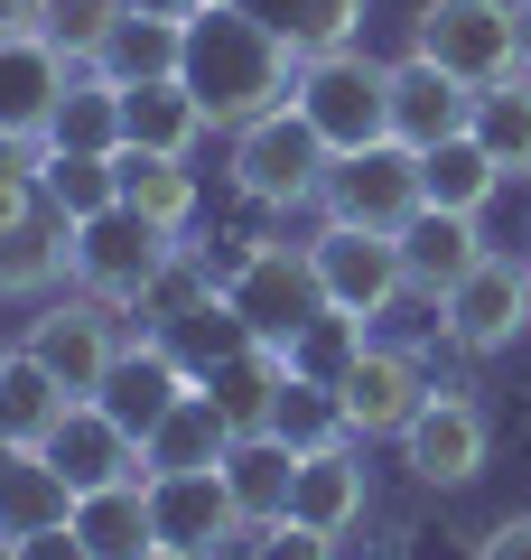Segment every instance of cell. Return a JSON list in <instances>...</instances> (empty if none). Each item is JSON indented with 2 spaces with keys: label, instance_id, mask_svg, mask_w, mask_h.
Listing matches in <instances>:
<instances>
[{
  "label": "cell",
  "instance_id": "obj_36",
  "mask_svg": "<svg viewBox=\"0 0 531 560\" xmlns=\"http://www.w3.org/2000/svg\"><path fill=\"white\" fill-rule=\"evenodd\" d=\"M374 346V327L364 318H345V308H317L308 327L290 337V374H308V383H345V364Z\"/></svg>",
  "mask_w": 531,
  "mask_h": 560
},
{
  "label": "cell",
  "instance_id": "obj_34",
  "mask_svg": "<svg viewBox=\"0 0 531 560\" xmlns=\"http://www.w3.org/2000/svg\"><path fill=\"white\" fill-rule=\"evenodd\" d=\"M47 206H57L66 224L103 215V206H121V168L103 160V150H47Z\"/></svg>",
  "mask_w": 531,
  "mask_h": 560
},
{
  "label": "cell",
  "instance_id": "obj_1",
  "mask_svg": "<svg viewBox=\"0 0 531 560\" xmlns=\"http://www.w3.org/2000/svg\"><path fill=\"white\" fill-rule=\"evenodd\" d=\"M177 84L205 103V121H215V131H243V121H261V113H280V103H290L298 57L252 20V10H243V0H205L197 20H187Z\"/></svg>",
  "mask_w": 531,
  "mask_h": 560
},
{
  "label": "cell",
  "instance_id": "obj_20",
  "mask_svg": "<svg viewBox=\"0 0 531 560\" xmlns=\"http://www.w3.org/2000/svg\"><path fill=\"white\" fill-rule=\"evenodd\" d=\"M47 458H57L66 477H75V495H84V486H121V477H150L140 440L121 430L113 411H103V401H75V411H66V430L47 440Z\"/></svg>",
  "mask_w": 531,
  "mask_h": 560
},
{
  "label": "cell",
  "instance_id": "obj_26",
  "mask_svg": "<svg viewBox=\"0 0 531 560\" xmlns=\"http://www.w3.org/2000/svg\"><path fill=\"white\" fill-rule=\"evenodd\" d=\"M113 168H121V206H131V215L168 224V234L197 224V168L177 160V150H140V140H121Z\"/></svg>",
  "mask_w": 531,
  "mask_h": 560
},
{
  "label": "cell",
  "instance_id": "obj_6",
  "mask_svg": "<svg viewBox=\"0 0 531 560\" xmlns=\"http://www.w3.org/2000/svg\"><path fill=\"white\" fill-rule=\"evenodd\" d=\"M429 206L420 187V150L401 140H374V150H345L317 187V215L327 224H354V234H411V215Z\"/></svg>",
  "mask_w": 531,
  "mask_h": 560
},
{
  "label": "cell",
  "instance_id": "obj_9",
  "mask_svg": "<svg viewBox=\"0 0 531 560\" xmlns=\"http://www.w3.org/2000/svg\"><path fill=\"white\" fill-rule=\"evenodd\" d=\"M308 261H317V290L327 308L345 318H392V300H411V271H401V234H354V224H317L308 234Z\"/></svg>",
  "mask_w": 531,
  "mask_h": 560
},
{
  "label": "cell",
  "instance_id": "obj_7",
  "mask_svg": "<svg viewBox=\"0 0 531 560\" xmlns=\"http://www.w3.org/2000/svg\"><path fill=\"white\" fill-rule=\"evenodd\" d=\"M224 308L243 318V337H261V346H290L298 327L327 308V290H317V261H308V243H252V253L224 271Z\"/></svg>",
  "mask_w": 531,
  "mask_h": 560
},
{
  "label": "cell",
  "instance_id": "obj_32",
  "mask_svg": "<svg viewBox=\"0 0 531 560\" xmlns=\"http://www.w3.org/2000/svg\"><path fill=\"white\" fill-rule=\"evenodd\" d=\"M243 10H252L290 57H317V47L364 38V0H243Z\"/></svg>",
  "mask_w": 531,
  "mask_h": 560
},
{
  "label": "cell",
  "instance_id": "obj_40",
  "mask_svg": "<svg viewBox=\"0 0 531 560\" xmlns=\"http://www.w3.org/2000/svg\"><path fill=\"white\" fill-rule=\"evenodd\" d=\"M475 560H531V514H504L485 541H475Z\"/></svg>",
  "mask_w": 531,
  "mask_h": 560
},
{
  "label": "cell",
  "instance_id": "obj_47",
  "mask_svg": "<svg viewBox=\"0 0 531 560\" xmlns=\"http://www.w3.org/2000/svg\"><path fill=\"white\" fill-rule=\"evenodd\" d=\"M522 178H531V168H522Z\"/></svg>",
  "mask_w": 531,
  "mask_h": 560
},
{
  "label": "cell",
  "instance_id": "obj_38",
  "mask_svg": "<svg viewBox=\"0 0 531 560\" xmlns=\"http://www.w3.org/2000/svg\"><path fill=\"white\" fill-rule=\"evenodd\" d=\"M243 560H335V541L280 514V523H252V533H243Z\"/></svg>",
  "mask_w": 531,
  "mask_h": 560
},
{
  "label": "cell",
  "instance_id": "obj_3",
  "mask_svg": "<svg viewBox=\"0 0 531 560\" xmlns=\"http://www.w3.org/2000/svg\"><path fill=\"white\" fill-rule=\"evenodd\" d=\"M327 168H335V150L308 131L298 103H280V113H261V121H243V131H234V187H243L252 206H271V215L317 206Z\"/></svg>",
  "mask_w": 531,
  "mask_h": 560
},
{
  "label": "cell",
  "instance_id": "obj_18",
  "mask_svg": "<svg viewBox=\"0 0 531 560\" xmlns=\"http://www.w3.org/2000/svg\"><path fill=\"white\" fill-rule=\"evenodd\" d=\"M364 504H374V486H364V440H335V448H308L290 477V523H308V533H354L364 523Z\"/></svg>",
  "mask_w": 531,
  "mask_h": 560
},
{
  "label": "cell",
  "instance_id": "obj_31",
  "mask_svg": "<svg viewBox=\"0 0 531 560\" xmlns=\"http://www.w3.org/2000/svg\"><path fill=\"white\" fill-rule=\"evenodd\" d=\"M121 121H131L140 150H177V160H187V150L215 131V121H205V103L187 94L177 75H158V84H121Z\"/></svg>",
  "mask_w": 531,
  "mask_h": 560
},
{
  "label": "cell",
  "instance_id": "obj_27",
  "mask_svg": "<svg viewBox=\"0 0 531 560\" xmlns=\"http://www.w3.org/2000/svg\"><path fill=\"white\" fill-rule=\"evenodd\" d=\"M197 383L224 401V420H234V430H271V401H280V383H290V346L243 337L234 355H215V374H197Z\"/></svg>",
  "mask_w": 531,
  "mask_h": 560
},
{
  "label": "cell",
  "instance_id": "obj_2",
  "mask_svg": "<svg viewBox=\"0 0 531 560\" xmlns=\"http://www.w3.org/2000/svg\"><path fill=\"white\" fill-rule=\"evenodd\" d=\"M290 103L308 113V131L327 140L335 160H345V150H374V140H392V66H382V57H364V38L298 57Z\"/></svg>",
  "mask_w": 531,
  "mask_h": 560
},
{
  "label": "cell",
  "instance_id": "obj_29",
  "mask_svg": "<svg viewBox=\"0 0 531 560\" xmlns=\"http://www.w3.org/2000/svg\"><path fill=\"white\" fill-rule=\"evenodd\" d=\"M504 178H512V168L494 160L475 131H457V140H438V150H420V187H429V206H448V215H485Z\"/></svg>",
  "mask_w": 531,
  "mask_h": 560
},
{
  "label": "cell",
  "instance_id": "obj_46",
  "mask_svg": "<svg viewBox=\"0 0 531 560\" xmlns=\"http://www.w3.org/2000/svg\"><path fill=\"white\" fill-rule=\"evenodd\" d=\"M0 355H10V346H0Z\"/></svg>",
  "mask_w": 531,
  "mask_h": 560
},
{
  "label": "cell",
  "instance_id": "obj_8",
  "mask_svg": "<svg viewBox=\"0 0 531 560\" xmlns=\"http://www.w3.org/2000/svg\"><path fill=\"white\" fill-rule=\"evenodd\" d=\"M113 318H121V308H113V300H94V290H57V300H38V318H28V337H20V346H28V355H38L75 401H94V393H103V374L121 364V346H131Z\"/></svg>",
  "mask_w": 531,
  "mask_h": 560
},
{
  "label": "cell",
  "instance_id": "obj_35",
  "mask_svg": "<svg viewBox=\"0 0 531 560\" xmlns=\"http://www.w3.org/2000/svg\"><path fill=\"white\" fill-rule=\"evenodd\" d=\"M467 131L485 140V150H494L504 168H531V66L475 94V121H467Z\"/></svg>",
  "mask_w": 531,
  "mask_h": 560
},
{
  "label": "cell",
  "instance_id": "obj_16",
  "mask_svg": "<svg viewBox=\"0 0 531 560\" xmlns=\"http://www.w3.org/2000/svg\"><path fill=\"white\" fill-rule=\"evenodd\" d=\"M475 121V84H457L448 66H429L411 47V57L392 66V140L401 150H438V140H457Z\"/></svg>",
  "mask_w": 531,
  "mask_h": 560
},
{
  "label": "cell",
  "instance_id": "obj_13",
  "mask_svg": "<svg viewBox=\"0 0 531 560\" xmlns=\"http://www.w3.org/2000/svg\"><path fill=\"white\" fill-rule=\"evenodd\" d=\"M150 514L168 551H197L215 560L224 541H243V504L224 486V467H177V477H150Z\"/></svg>",
  "mask_w": 531,
  "mask_h": 560
},
{
  "label": "cell",
  "instance_id": "obj_10",
  "mask_svg": "<svg viewBox=\"0 0 531 560\" xmlns=\"http://www.w3.org/2000/svg\"><path fill=\"white\" fill-rule=\"evenodd\" d=\"M401 467H411L420 486H475L494 458V430H485V401L457 393V383H429V401L411 411V430H401Z\"/></svg>",
  "mask_w": 531,
  "mask_h": 560
},
{
  "label": "cell",
  "instance_id": "obj_23",
  "mask_svg": "<svg viewBox=\"0 0 531 560\" xmlns=\"http://www.w3.org/2000/svg\"><path fill=\"white\" fill-rule=\"evenodd\" d=\"M66 411H75V393H66L28 346H10V355H0V448H47L66 430Z\"/></svg>",
  "mask_w": 531,
  "mask_h": 560
},
{
  "label": "cell",
  "instance_id": "obj_4",
  "mask_svg": "<svg viewBox=\"0 0 531 560\" xmlns=\"http://www.w3.org/2000/svg\"><path fill=\"white\" fill-rule=\"evenodd\" d=\"M411 47L429 66H448L457 84L485 94V84L522 75V10H512V0H420Z\"/></svg>",
  "mask_w": 531,
  "mask_h": 560
},
{
  "label": "cell",
  "instance_id": "obj_24",
  "mask_svg": "<svg viewBox=\"0 0 531 560\" xmlns=\"http://www.w3.org/2000/svg\"><path fill=\"white\" fill-rule=\"evenodd\" d=\"M75 533L94 560H150L158 551V514H150V477H121V486H84L75 495Z\"/></svg>",
  "mask_w": 531,
  "mask_h": 560
},
{
  "label": "cell",
  "instance_id": "obj_33",
  "mask_svg": "<svg viewBox=\"0 0 531 560\" xmlns=\"http://www.w3.org/2000/svg\"><path fill=\"white\" fill-rule=\"evenodd\" d=\"M271 430L308 458V448H335V440H354V420H345V401H335V383H308V374H290L280 383V401H271Z\"/></svg>",
  "mask_w": 531,
  "mask_h": 560
},
{
  "label": "cell",
  "instance_id": "obj_21",
  "mask_svg": "<svg viewBox=\"0 0 531 560\" xmlns=\"http://www.w3.org/2000/svg\"><path fill=\"white\" fill-rule=\"evenodd\" d=\"M47 523H75V477L47 448H0V541H28Z\"/></svg>",
  "mask_w": 531,
  "mask_h": 560
},
{
  "label": "cell",
  "instance_id": "obj_22",
  "mask_svg": "<svg viewBox=\"0 0 531 560\" xmlns=\"http://www.w3.org/2000/svg\"><path fill=\"white\" fill-rule=\"evenodd\" d=\"M57 280H75V224L57 206L0 224V300H57Z\"/></svg>",
  "mask_w": 531,
  "mask_h": 560
},
{
  "label": "cell",
  "instance_id": "obj_37",
  "mask_svg": "<svg viewBox=\"0 0 531 560\" xmlns=\"http://www.w3.org/2000/svg\"><path fill=\"white\" fill-rule=\"evenodd\" d=\"M47 215V140H10L0 131V224Z\"/></svg>",
  "mask_w": 531,
  "mask_h": 560
},
{
  "label": "cell",
  "instance_id": "obj_5",
  "mask_svg": "<svg viewBox=\"0 0 531 560\" xmlns=\"http://www.w3.org/2000/svg\"><path fill=\"white\" fill-rule=\"evenodd\" d=\"M177 253H187V234L131 215V206H103V215L75 224V290H94V300H113V308H140Z\"/></svg>",
  "mask_w": 531,
  "mask_h": 560
},
{
  "label": "cell",
  "instance_id": "obj_44",
  "mask_svg": "<svg viewBox=\"0 0 531 560\" xmlns=\"http://www.w3.org/2000/svg\"><path fill=\"white\" fill-rule=\"evenodd\" d=\"M150 560H197V551H168V541H158V551H150Z\"/></svg>",
  "mask_w": 531,
  "mask_h": 560
},
{
  "label": "cell",
  "instance_id": "obj_43",
  "mask_svg": "<svg viewBox=\"0 0 531 560\" xmlns=\"http://www.w3.org/2000/svg\"><path fill=\"white\" fill-rule=\"evenodd\" d=\"M512 10H522V66H531V0H512Z\"/></svg>",
  "mask_w": 531,
  "mask_h": 560
},
{
  "label": "cell",
  "instance_id": "obj_39",
  "mask_svg": "<svg viewBox=\"0 0 531 560\" xmlns=\"http://www.w3.org/2000/svg\"><path fill=\"white\" fill-rule=\"evenodd\" d=\"M20 560H94V551H84L75 523H47V533H28V541H20Z\"/></svg>",
  "mask_w": 531,
  "mask_h": 560
},
{
  "label": "cell",
  "instance_id": "obj_14",
  "mask_svg": "<svg viewBox=\"0 0 531 560\" xmlns=\"http://www.w3.org/2000/svg\"><path fill=\"white\" fill-rule=\"evenodd\" d=\"M335 401H345L354 440H401L411 411L429 401V374H420V355H401V346H364V355L345 364V383H335Z\"/></svg>",
  "mask_w": 531,
  "mask_h": 560
},
{
  "label": "cell",
  "instance_id": "obj_25",
  "mask_svg": "<svg viewBox=\"0 0 531 560\" xmlns=\"http://www.w3.org/2000/svg\"><path fill=\"white\" fill-rule=\"evenodd\" d=\"M234 440H243V430L224 420V401L197 383V393H187V401L150 430V448H140V458H150V477H177V467H224V458H234Z\"/></svg>",
  "mask_w": 531,
  "mask_h": 560
},
{
  "label": "cell",
  "instance_id": "obj_42",
  "mask_svg": "<svg viewBox=\"0 0 531 560\" xmlns=\"http://www.w3.org/2000/svg\"><path fill=\"white\" fill-rule=\"evenodd\" d=\"M131 10H158V20H197L205 0H131Z\"/></svg>",
  "mask_w": 531,
  "mask_h": 560
},
{
  "label": "cell",
  "instance_id": "obj_15",
  "mask_svg": "<svg viewBox=\"0 0 531 560\" xmlns=\"http://www.w3.org/2000/svg\"><path fill=\"white\" fill-rule=\"evenodd\" d=\"M187 393H197V374L168 355V337H140V346H121V364L103 374V393H94V401L121 420V430H131L140 448H150V430H158V420H168Z\"/></svg>",
  "mask_w": 531,
  "mask_h": 560
},
{
  "label": "cell",
  "instance_id": "obj_11",
  "mask_svg": "<svg viewBox=\"0 0 531 560\" xmlns=\"http://www.w3.org/2000/svg\"><path fill=\"white\" fill-rule=\"evenodd\" d=\"M438 327H448V346H467V355H504L531 327V261L485 253L448 300H438Z\"/></svg>",
  "mask_w": 531,
  "mask_h": 560
},
{
  "label": "cell",
  "instance_id": "obj_12",
  "mask_svg": "<svg viewBox=\"0 0 531 560\" xmlns=\"http://www.w3.org/2000/svg\"><path fill=\"white\" fill-rule=\"evenodd\" d=\"M75 47L57 38V28H38V38H0V131L10 140H47V121H57V94L75 84Z\"/></svg>",
  "mask_w": 531,
  "mask_h": 560
},
{
  "label": "cell",
  "instance_id": "obj_45",
  "mask_svg": "<svg viewBox=\"0 0 531 560\" xmlns=\"http://www.w3.org/2000/svg\"><path fill=\"white\" fill-rule=\"evenodd\" d=\"M0 560H20V541H0Z\"/></svg>",
  "mask_w": 531,
  "mask_h": 560
},
{
  "label": "cell",
  "instance_id": "obj_28",
  "mask_svg": "<svg viewBox=\"0 0 531 560\" xmlns=\"http://www.w3.org/2000/svg\"><path fill=\"white\" fill-rule=\"evenodd\" d=\"M290 477H298V448L280 440V430H243V440H234L224 486H234V504H243V533L290 514Z\"/></svg>",
  "mask_w": 531,
  "mask_h": 560
},
{
  "label": "cell",
  "instance_id": "obj_30",
  "mask_svg": "<svg viewBox=\"0 0 531 560\" xmlns=\"http://www.w3.org/2000/svg\"><path fill=\"white\" fill-rule=\"evenodd\" d=\"M121 140H131V121H121V84L94 75V66H75V84L57 94V121H47V150H103V160H113Z\"/></svg>",
  "mask_w": 531,
  "mask_h": 560
},
{
  "label": "cell",
  "instance_id": "obj_19",
  "mask_svg": "<svg viewBox=\"0 0 531 560\" xmlns=\"http://www.w3.org/2000/svg\"><path fill=\"white\" fill-rule=\"evenodd\" d=\"M485 261V234H475V215H448V206H420L411 234H401V271H411V300H448L457 280Z\"/></svg>",
  "mask_w": 531,
  "mask_h": 560
},
{
  "label": "cell",
  "instance_id": "obj_41",
  "mask_svg": "<svg viewBox=\"0 0 531 560\" xmlns=\"http://www.w3.org/2000/svg\"><path fill=\"white\" fill-rule=\"evenodd\" d=\"M57 28V0H0V38H38Z\"/></svg>",
  "mask_w": 531,
  "mask_h": 560
},
{
  "label": "cell",
  "instance_id": "obj_17",
  "mask_svg": "<svg viewBox=\"0 0 531 560\" xmlns=\"http://www.w3.org/2000/svg\"><path fill=\"white\" fill-rule=\"evenodd\" d=\"M177 57H187V20H158V10H131V0L103 10L94 47H84V66L113 84H158V75H177Z\"/></svg>",
  "mask_w": 531,
  "mask_h": 560
}]
</instances>
